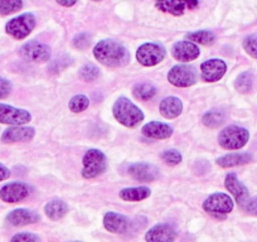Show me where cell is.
I'll return each mask as SVG.
<instances>
[{"label":"cell","mask_w":257,"mask_h":242,"mask_svg":"<svg viewBox=\"0 0 257 242\" xmlns=\"http://www.w3.org/2000/svg\"><path fill=\"white\" fill-rule=\"evenodd\" d=\"M93 56L101 65L107 67H120L126 65L130 59V54L125 47L112 39L98 42L93 48Z\"/></svg>","instance_id":"cell-1"},{"label":"cell","mask_w":257,"mask_h":242,"mask_svg":"<svg viewBox=\"0 0 257 242\" xmlns=\"http://www.w3.org/2000/svg\"><path fill=\"white\" fill-rule=\"evenodd\" d=\"M113 117L126 128H135L144 120V113L139 106L127 97H118L112 106Z\"/></svg>","instance_id":"cell-2"},{"label":"cell","mask_w":257,"mask_h":242,"mask_svg":"<svg viewBox=\"0 0 257 242\" xmlns=\"http://www.w3.org/2000/svg\"><path fill=\"white\" fill-rule=\"evenodd\" d=\"M107 158L101 150L90 149L86 152L82 159V177L85 179H93L103 174L107 169Z\"/></svg>","instance_id":"cell-3"},{"label":"cell","mask_w":257,"mask_h":242,"mask_svg":"<svg viewBox=\"0 0 257 242\" xmlns=\"http://www.w3.org/2000/svg\"><path fill=\"white\" fill-rule=\"evenodd\" d=\"M249 140L248 130L237 125H229L221 130L218 135V143L223 149L237 150L243 148Z\"/></svg>","instance_id":"cell-4"},{"label":"cell","mask_w":257,"mask_h":242,"mask_svg":"<svg viewBox=\"0 0 257 242\" xmlns=\"http://www.w3.org/2000/svg\"><path fill=\"white\" fill-rule=\"evenodd\" d=\"M36 17L32 13H24L21 16L16 17V18L11 19L6 26V32L14 39H22L27 38L29 34L33 32L36 28Z\"/></svg>","instance_id":"cell-5"},{"label":"cell","mask_w":257,"mask_h":242,"mask_svg":"<svg viewBox=\"0 0 257 242\" xmlns=\"http://www.w3.org/2000/svg\"><path fill=\"white\" fill-rule=\"evenodd\" d=\"M233 199L226 193H217L211 194L206 201L203 202V209L207 213L212 214L214 217H226L227 214L231 213L233 209Z\"/></svg>","instance_id":"cell-6"},{"label":"cell","mask_w":257,"mask_h":242,"mask_svg":"<svg viewBox=\"0 0 257 242\" xmlns=\"http://www.w3.org/2000/svg\"><path fill=\"white\" fill-rule=\"evenodd\" d=\"M167 56V51L163 46L158 43H144L138 48V62L145 67H153L162 62Z\"/></svg>","instance_id":"cell-7"},{"label":"cell","mask_w":257,"mask_h":242,"mask_svg":"<svg viewBox=\"0 0 257 242\" xmlns=\"http://www.w3.org/2000/svg\"><path fill=\"white\" fill-rule=\"evenodd\" d=\"M155 7L163 13L179 17L199 7L201 0H154Z\"/></svg>","instance_id":"cell-8"},{"label":"cell","mask_w":257,"mask_h":242,"mask_svg":"<svg viewBox=\"0 0 257 242\" xmlns=\"http://www.w3.org/2000/svg\"><path fill=\"white\" fill-rule=\"evenodd\" d=\"M31 120L32 115L28 110L0 102V124L16 127V125L28 124Z\"/></svg>","instance_id":"cell-9"},{"label":"cell","mask_w":257,"mask_h":242,"mask_svg":"<svg viewBox=\"0 0 257 242\" xmlns=\"http://www.w3.org/2000/svg\"><path fill=\"white\" fill-rule=\"evenodd\" d=\"M19 54L28 62H47L51 58V48L41 42L31 41L21 47Z\"/></svg>","instance_id":"cell-10"},{"label":"cell","mask_w":257,"mask_h":242,"mask_svg":"<svg viewBox=\"0 0 257 242\" xmlns=\"http://www.w3.org/2000/svg\"><path fill=\"white\" fill-rule=\"evenodd\" d=\"M168 81L175 87H189L197 82L194 68L187 65H177L168 72Z\"/></svg>","instance_id":"cell-11"},{"label":"cell","mask_w":257,"mask_h":242,"mask_svg":"<svg viewBox=\"0 0 257 242\" xmlns=\"http://www.w3.org/2000/svg\"><path fill=\"white\" fill-rule=\"evenodd\" d=\"M29 194H31V188L22 182L8 183L0 189V199L6 203H19L28 198Z\"/></svg>","instance_id":"cell-12"},{"label":"cell","mask_w":257,"mask_h":242,"mask_svg":"<svg viewBox=\"0 0 257 242\" xmlns=\"http://www.w3.org/2000/svg\"><path fill=\"white\" fill-rule=\"evenodd\" d=\"M127 173L130 177L134 178L142 183H149L154 182L159 177V169L154 164L150 163H134L127 168Z\"/></svg>","instance_id":"cell-13"},{"label":"cell","mask_w":257,"mask_h":242,"mask_svg":"<svg viewBox=\"0 0 257 242\" xmlns=\"http://www.w3.org/2000/svg\"><path fill=\"white\" fill-rule=\"evenodd\" d=\"M226 71L227 65L222 59H208L201 65L202 80L206 82H217L223 77Z\"/></svg>","instance_id":"cell-14"},{"label":"cell","mask_w":257,"mask_h":242,"mask_svg":"<svg viewBox=\"0 0 257 242\" xmlns=\"http://www.w3.org/2000/svg\"><path fill=\"white\" fill-rule=\"evenodd\" d=\"M172 54L179 62H192L201 54V49L196 43L189 41H179L174 43L172 48Z\"/></svg>","instance_id":"cell-15"},{"label":"cell","mask_w":257,"mask_h":242,"mask_svg":"<svg viewBox=\"0 0 257 242\" xmlns=\"http://www.w3.org/2000/svg\"><path fill=\"white\" fill-rule=\"evenodd\" d=\"M103 227L110 233L122 234L130 229L132 222L123 214L117 213V212H107L103 216Z\"/></svg>","instance_id":"cell-16"},{"label":"cell","mask_w":257,"mask_h":242,"mask_svg":"<svg viewBox=\"0 0 257 242\" xmlns=\"http://www.w3.org/2000/svg\"><path fill=\"white\" fill-rule=\"evenodd\" d=\"M224 187H226L227 191L234 197V199H236V202L238 203V206H241V208L249 199L248 189H247V187L244 186L242 182H239L236 173H228V174L226 175Z\"/></svg>","instance_id":"cell-17"},{"label":"cell","mask_w":257,"mask_h":242,"mask_svg":"<svg viewBox=\"0 0 257 242\" xmlns=\"http://www.w3.org/2000/svg\"><path fill=\"white\" fill-rule=\"evenodd\" d=\"M177 231L169 223H158L145 233L147 242H175Z\"/></svg>","instance_id":"cell-18"},{"label":"cell","mask_w":257,"mask_h":242,"mask_svg":"<svg viewBox=\"0 0 257 242\" xmlns=\"http://www.w3.org/2000/svg\"><path fill=\"white\" fill-rule=\"evenodd\" d=\"M36 135V129L32 127H26V125H16L11 127L3 133L2 135V142L7 144L12 143H23L31 142Z\"/></svg>","instance_id":"cell-19"},{"label":"cell","mask_w":257,"mask_h":242,"mask_svg":"<svg viewBox=\"0 0 257 242\" xmlns=\"http://www.w3.org/2000/svg\"><path fill=\"white\" fill-rule=\"evenodd\" d=\"M41 219L39 214L32 209L27 208H17L9 212L7 216V222L12 226H27V224H33Z\"/></svg>","instance_id":"cell-20"},{"label":"cell","mask_w":257,"mask_h":242,"mask_svg":"<svg viewBox=\"0 0 257 242\" xmlns=\"http://www.w3.org/2000/svg\"><path fill=\"white\" fill-rule=\"evenodd\" d=\"M142 133L143 135L150 138V139L163 140L172 137L173 128L169 127L168 124H165V123L152 121V123H148V124H145L144 127H143Z\"/></svg>","instance_id":"cell-21"},{"label":"cell","mask_w":257,"mask_h":242,"mask_svg":"<svg viewBox=\"0 0 257 242\" xmlns=\"http://www.w3.org/2000/svg\"><path fill=\"white\" fill-rule=\"evenodd\" d=\"M159 110L165 118H175L182 113L183 102L180 98L175 97V96H169V97L163 98Z\"/></svg>","instance_id":"cell-22"},{"label":"cell","mask_w":257,"mask_h":242,"mask_svg":"<svg viewBox=\"0 0 257 242\" xmlns=\"http://www.w3.org/2000/svg\"><path fill=\"white\" fill-rule=\"evenodd\" d=\"M252 160H253V157L249 153H231V154L219 157L216 160V163L222 168H229L236 167V165L248 164Z\"/></svg>","instance_id":"cell-23"},{"label":"cell","mask_w":257,"mask_h":242,"mask_svg":"<svg viewBox=\"0 0 257 242\" xmlns=\"http://www.w3.org/2000/svg\"><path fill=\"white\" fill-rule=\"evenodd\" d=\"M44 213L47 214L48 218L52 221H58L63 218L68 213V204L59 198L51 199L48 203L44 206Z\"/></svg>","instance_id":"cell-24"},{"label":"cell","mask_w":257,"mask_h":242,"mask_svg":"<svg viewBox=\"0 0 257 242\" xmlns=\"http://www.w3.org/2000/svg\"><path fill=\"white\" fill-rule=\"evenodd\" d=\"M150 194H152V191H150L148 187L140 186L121 189L118 196H120V198L122 199V201L126 202H140L149 198Z\"/></svg>","instance_id":"cell-25"},{"label":"cell","mask_w":257,"mask_h":242,"mask_svg":"<svg viewBox=\"0 0 257 242\" xmlns=\"http://www.w3.org/2000/svg\"><path fill=\"white\" fill-rule=\"evenodd\" d=\"M187 41L193 42L196 44H213L216 41V36H214L213 32L211 31H198V32H192V33H188L185 36Z\"/></svg>","instance_id":"cell-26"},{"label":"cell","mask_w":257,"mask_h":242,"mask_svg":"<svg viewBox=\"0 0 257 242\" xmlns=\"http://www.w3.org/2000/svg\"><path fill=\"white\" fill-rule=\"evenodd\" d=\"M133 93L137 98L143 101H148L150 98H153L157 93V88L152 85V83H139V85H135Z\"/></svg>","instance_id":"cell-27"},{"label":"cell","mask_w":257,"mask_h":242,"mask_svg":"<svg viewBox=\"0 0 257 242\" xmlns=\"http://www.w3.org/2000/svg\"><path fill=\"white\" fill-rule=\"evenodd\" d=\"M236 90L241 93H247L252 90L253 86V76L251 72H242L241 75L237 77L236 83Z\"/></svg>","instance_id":"cell-28"},{"label":"cell","mask_w":257,"mask_h":242,"mask_svg":"<svg viewBox=\"0 0 257 242\" xmlns=\"http://www.w3.org/2000/svg\"><path fill=\"white\" fill-rule=\"evenodd\" d=\"M23 8V0H0V14L9 16Z\"/></svg>","instance_id":"cell-29"},{"label":"cell","mask_w":257,"mask_h":242,"mask_svg":"<svg viewBox=\"0 0 257 242\" xmlns=\"http://www.w3.org/2000/svg\"><path fill=\"white\" fill-rule=\"evenodd\" d=\"M224 113L218 110H212L204 113L203 124L208 128H217L221 124H223Z\"/></svg>","instance_id":"cell-30"},{"label":"cell","mask_w":257,"mask_h":242,"mask_svg":"<svg viewBox=\"0 0 257 242\" xmlns=\"http://www.w3.org/2000/svg\"><path fill=\"white\" fill-rule=\"evenodd\" d=\"M68 106H70V110L72 111V112H82L86 108H88V106H90V100H88V97L86 95H76L71 98Z\"/></svg>","instance_id":"cell-31"},{"label":"cell","mask_w":257,"mask_h":242,"mask_svg":"<svg viewBox=\"0 0 257 242\" xmlns=\"http://www.w3.org/2000/svg\"><path fill=\"white\" fill-rule=\"evenodd\" d=\"M98 76H100V70H98L97 66L92 65V63H87L80 70V77L87 82L97 80Z\"/></svg>","instance_id":"cell-32"},{"label":"cell","mask_w":257,"mask_h":242,"mask_svg":"<svg viewBox=\"0 0 257 242\" xmlns=\"http://www.w3.org/2000/svg\"><path fill=\"white\" fill-rule=\"evenodd\" d=\"M243 48L251 57L257 59V33L249 34L243 41Z\"/></svg>","instance_id":"cell-33"},{"label":"cell","mask_w":257,"mask_h":242,"mask_svg":"<svg viewBox=\"0 0 257 242\" xmlns=\"http://www.w3.org/2000/svg\"><path fill=\"white\" fill-rule=\"evenodd\" d=\"M162 159L164 160V163H167V164L169 165H178L180 162H182L183 157L178 150L169 149V150H165V152L163 153Z\"/></svg>","instance_id":"cell-34"},{"label":"cell","mask_w":257,"mask_h":242,"mask_svg":"<svg viewBox=\"0 0 257 242\" xmlns=\"http://www.w3.org/2000/svg\"><path fill=\"white\" fill-rule=\"evenodd\" d=\"M11 242H42V239L33 232H19L12 237Z\"/></svg>","instance_id":"cell-35"},{"label":"cell","mask_w":257,"mask_h":242,"mask_svg":"<svg viewBox=\"0 0 257 242\" xmlns=\"http://www.w3.org/2000/svg\"><path fill=\"white\" fill-rule=\"evenodd\" d=\"M91 37L87 33H80L75 37L73 39V44H75L76 48L78 49H86L90 47L91 44Z\"/></svg>","instance_id":"cell-36"},{"label":"cell","mask_w":257,"mask_h":242,"mask_svg":"<svg viewBox=\"0 0 257 242\" xmlns=\"http://www.w3.org/2000/svg\"><path fill=\"white\" fill-rule=\"evenodd\" d=\"M12 92L11 81L4 77H0V100L7 98Z\"/></svg>","instance_id":"cell-37"},{"label":"cell","mask_w":257,"mask_h":242,"mask_svg":"<svg viewBox=\"0 0 257 242\" xmlns=\"http://www.w3.org/2000/svg\"><path fill=\"white\" fill-rule=\"evenodd\" d=\"M242 209H243L244 212H247V213L257 216V197H254V198L252 199H248V201L243 204Z\"/></svg>","instance_id":"cell-38"},{"label":"cell","mask_w":257,"mask_h":242,"mask_svg":"<svg viewBox=\"0 0 257 242\" xmlns=\"http://www.w3.org/2000/svg\"><path fill=\"white\" fill-rule=\"evenodd\" d=\"M9 177H11V170H9L6 165L0 163V182L7 180Z\"/></svg>","instance_id":"cell-39"},{"label":"cell","mask_w":257,"mask_h":242,"mask_svg":"<svg viewBox=\"0 0 257 242\" xmlns=\"http://www.w3.org/2000/svg\"><path fill=\"white\" fill-rule=\"evenodd\" d=\"M56 2L59 4V6L67 7V8L73 7L76 3H77V0H56Z\"/></svg>","instance_id":"cell-40"},{"label":"cell","mask_w":257,"mask_h":242,"mask_svg":"<svg viewBox=\"0 0 257 242\" xmlns=\"http://www.w3.org/2000/svg\"><path fill=\"white\" fill-rule=\"evenodd\" d=\"M92 2H102V0H92Z\"/></svg>","instance_id":"cell-41"},{"label":"cell","mask_w":257,"mask_h":242,"mask_svg":"<svg viewBox=\"0 0 257 242\" xmlns=\"http://www.w3.org/2000/svg\"><path fill=\"white\" fill-rule=\"evenodd\" d=\"M70 242H82V241H70Z\"/></svg>","instance_id":"cell-42"}]
</instances>
